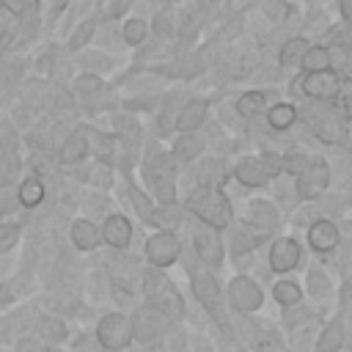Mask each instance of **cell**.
Listing matches in <instances>:
<instances>
[{"label":"cell","mask_w":352,"mask_h":352,"mask_svg":"<svg viewBox=\"0 0 352 352\" xmlns=\"http://www.w3.org/2000/svg\"><path fill=\"white\" fill-rule=\"evenodd\" d=\"M143 292H146V300H148L154 314H162L168 319H182L184 316V300L176 292V286L165 278L162 270L148 267L143 272Z\"/></svg>","instance_id":"cell-1"},{"label":"cell","mask_w":352,"mask_h":352,"mask_svg":"<svg viewBox=\"0 0 352 352\" xmlns=\"http://www.w3.org/2000/svg\"><path fill=\"white\" fill-rule=\"evenodd\" d=\"M187 209L212 228H226L231 223V204L228 198L214 187H195L187 198Z\"/></svg>","instance_id":"cell-2"},{"label":"cell","mask_w":352,"mask_h":352,"mask_svg":"<svg viewBox=\"0 0 352 352\" xmlns=\"http://www.w3.org/2000/svg\"><path fill=\"white\" fill-rule=\"evenodd\" d=\"M294 94L311 99V102H330L338 96L341 82L336 77V72H319V74H302L294 82Z\"/></svg>","instance_id":"cell-3"},{"label":"cell","mask_w":352,"mask_h":352,"mask_svg":"<svg viewBox=\"0 0 352 352\" xmlns=\"http://www.w3.org/2000/svg\"><path fill=\"white\" fill-rule=\"evenodd\" d=\"M330 184V168L324 160H311L294 179V190H297V198L302 201H316Z\"/></svg>","instance_id":"cell-4"},{"label":"cell","mask_w":352,"mask_h":352,"mask_svg":"<svg viewBox=\"0 0 352 352\" xmlns=\"http://www.w3.org/2000/svg\"><path fill=\"white\" fill-rule=\"evenodd\" d=\"M96 336L104 349H124L132 341V322L124 314H107V316H102Z\"/></svg>","instance_id":"cell-5"},{"label":"cell","mask_w":352,"mask_h":352,"mask_svg":"<svg viewBox=\"0 0 352 352\" xmlns=\"http://www.w3.org/2000/svg\"><path fill=\"white\" fill-rule=\"evenodd\" d=\"M192 248H195V253L201 256L204 264H209V267L223 264V239H220L217 228H212L206 223H198L192 228Z\"/></svg>","instance_id":"cell-6"},{"label":"cell","mask_w":352,"mask_h":352,"mask_svg":"<svg viewBox=\"0 0 352 352\" xmlns=\"http://www.w3.org/2000/svg\"><path fill=\"white\" fill-rule=\"evenodd\" d=\"M179 253H182V245H179V239L170 231H160V234H154V236L146 239V258L157 270L173 264L179 258Z\"/></svg>","instance_id":"cell-7"},{"label":"cell","mask_w":352,"mask_h":352,"mask_svg":"<svg viewBox=\"0 0 352 352\" xmlns=\"http://www.w3.org/2000/svg\"><path fill=\"white\" fill-rule=\"evenodd\" d=\"M192 292L198 297V302L220 322H226V314H223V300H220V286L217 280L209 275V272H198L192 275Z\"/></svg>","instance_id":"cell-8"},{"label":"cell","mask_w":352,"mask_h":352,"mask_svg":"<svg viewBox=\"0 0 352 352\" xmlns=\"http://www.w3.org/2000/svg\"><path fill=\"white\" fill-rule=\"evenodd\" d=\"M228 300H231V305H234L239 314H250V311H256V308L261 305L264 294H261V289L256 286V280L239 275V278H234L231 286H228Z\"/></svg>","instance_id":"cell-9"},{"label":"cell","mask_w":352,"mask_h":352,"mask_svg":"<svg viewBox=\"0 0 352 352\" xmlns=\"http://www.w3.org/2000/svg\"><path fill=\"white\" fill-rule=\"evenodd\" d=\"M314 118V132L322 143H344L346 140V124L341 121L338 113H333V107H324V113H311Z\"/></svg>","instance_id":"cell-10"},{"label":"cell","mask_w":352,"mask_h":352,"mask_svg":"<svg viewBox=\"0 0 352 352\" xmlns=\"http://www.w3.org/2000/svg\"><path fill=\"white\" fill-rule=\"evenodd\" d=\"M300 256H302L300 245L294 239H289V236H280L270 248V267L275 272H289V270H294L300 264Z\"/></svg>","instance_id":"cell-11"},{"label":"cell","mask_w":352,"mask_h":352,"mask_svg":"<svg viewBox=\"0 0 352 352\" xmlns=\"http://www.w3.org/2000/svg\"><path fill=\"white\" fill-rule=\"evenodd\" d=\"M206 99H187L176 116V132H198V126L206 121Z\"/></svg>","instance_id":"cell-12"},{"label":"cell","mask_w":352,"mask_h":352,"mask_svg":"<svg viewBox=\"0 0 352 352\" xmlns=\"http://www.w3.org/2000/svg\"><path fill=\"white\" fill-rule=\"evenodd\" d=\"M308 245H311L314 250H319V253L333 250V248L338 245V228H336V223H333V220H324V217L314 220V223L308 226Z\"/></svg>","instance_id":"cell-13"},{"label":"cell","mask_w":352,"mask_h":352,"mask_svg":"<svg viewBox=\"0 0 352 352\" xmlns=\"http://www.w3.org/2000/svg\"><path fill=\"white\" fill-rule=\"evenodd\" d=\"M248 220H250V226H256L258 231H275L278 226H280V217H278V209L270 204V201H264V198H256V201H250L248 204Z\"/></svg>","instance_id":"cell-14"},{"label":"cell","mask_w":352,"mask_h":352,"mask_svg":"<svg viewBox=\"0 0 352 352\" xmlns=\"http://www.w3.org/2000/svg\"><path fill=\"white\" fill-rule=\"evenodd\" d=\"M110 248H126L129 239H132V223L124 217V214H110L102 226V234H99Z\"/></svg>","instance_id":"cell-15"},{"label":"cell","mask_w":352,"mask_h":352,"mask_svg":"<svg viewBox=\"0 0 352 352\" xmlns=\"http://www.w3.org/2000/svg\"><path fill=\"white\" fill-rule=\"evenodd\" d=\"M234 107H236V113H239V118H242V121L258 118V116L267 110V91H258V88L245 91V94L234 102Z\"/></svg>","instance_id":"cell-16"},{"label":"cell","mask_w":352,"mask_h":352,"mask_svg":"<svg viewBox=\"0 0 352 352\" xmlns=\"http://www.w3.org/2000/svg\"><path fill=\"white\" fill-rule=\"evenodd\" d=\"M297 116H300V110L292 102H275L267 107V126L275 132H286L289 126H294Z\"/></svg>","instance_id":"cell-17"},{"label":"cell","mask_w":352,"mask_h":352,"mask_svg":"<svg viewBox=\"0 0 352 352\" xmlns=\"http://www.w3.org/2000/svg\"><path fill=\"white\" fill-rule=\"evenodd\" d=\"M236 179L245 184V187H264L267 184V170L261 168V162H258V157H242L239 162H236Z\"/></svg>","instance_id":"cell-18"},{"label":"cell","mask_w":352,"mask_h":352,"mask_svg":"<svg viewBox=\"0 0 352 352\" xmlns=\"http://www.w3.org/2000/svg\"><path fill=\"white\" fill-rule=\"evenodd\" d=\"M201 151H204V138L198 132H179L170 157L182 160V162H190V160H198Z\"/></svg>","instance_id":"cell-19"},{"label":"cell","mask_w":352,"mask_h":352,"mask_svg":"<svg viewBox=\"0 0 352 352\" xmlns=\"http://www.w3.org/2000/svg\"><path fill=\"white\" fill-rule=\"evenodd\" d=\"M308 47H311V44H308V38H302V36L286 38L283 47H280V52H278L280 69H300V60H302V55H305Z\"/></svg>","instance_id":"cell-20"},{"label":"cell","mask_w":352,"mask_h":352,"mask_svg":"<svg viewBox=\"0 0 352 352\" xmlns=\"http://www.w3.org/2000/svg\"><path fill=\"white\" fill-rule=\"evenodd\" d=\"M88 151H91V148H88L85 129H77V132H72V135L63 140V146H60V162H66V165H77L80 160H85Z\"/></svg>","instance_id":"cell-21"},{"label":"cell","mask_w":352,"mask_h":352,"mask_svg":"<svg viewBox=\"0 0 352 352\" xmlns=\"http://www.w3.org/2000/svg\"><path fill=\"white\" fill-rule=\"evenodd\" d=\"M116 129H118L116 135H118L124 151L135 157V151H138V146H140V124H138L132 116H118V118H116Z\"/></svg>","instance_id":"cell-22"},{"label":"cell","mask_w":352,"mask_h":352,"mask_svg":"<svg viewBox=\"0 0 352 352\" xmlns=\"http://www.w3.org/2000/svg\"><path fill=\"white\" fill-rule=\"evenodd\" d=\"M302 74H319V72H330V55L324 44H311L300 60Z\"/></svg>","instance_id":"cell-23"},{"label":"cell","mask_w":352,"mask_h":352,"mask_svg":"<svg viewBox=\"0 0 352 352\" xmlns=\"http://www.w3.org/2000/svg\"><path fill=\"white\" fill-rule=\"evenodd\" d=\"M72 242L80 250H94L99 245V228L91 220H74L72 223Z\"/></svg>","instance_id":"cell-24"},{"label":"cell","mask_w":352,"mask_h":352,"mask_svg":"<svg viewBox=\"0 0 352 352\" xmlns=\"http://www.w3.org/2000/svg\"><path fill=\"white\" fill-rule=\"evenodd\" d=\"M242 336L248 338V344L256 349V352H283L280 346H278V341L275 338H270L258 324H253V322H242Z\"/></svg>","instance_id":"cell-25"},{"label":"cell","mask_w":352,"mask_h":352,"mask_svg":"<svg viewBox=\"0 0 352 352\" xmlns=\"http://www.w3.org/2000/svg\"><path fill=\"white\" fill-rule=\"evenodd\" d=\"M160 324H157V316L151 308H143L135 314V322H132V336H138L140 341H151L157 336Z\"/></svg>","instance_id":"cell-26"},{"label":"cell","mask_w":352,"mask_h":352,"mask_svg":"<svg viewBox=\"0 0 352 352\" xmlns=\"http://www.w3.org/2000/svg\"><path fill=\"white\" fill-rule=\"evenodd\" d=\"M146 36H148V25L140 16H132L121 25V38H124L126 47H140L146 41Z\"/></svg>","instance_id":"cell-27"},{"label":"cell","mask_w":352,"mask_h":352,"mask_svg":"<svg viewBox=\"0 0 352 352\" xmlns=\"http://www.w3.org/2000/svg\"><path fill=\"white\" fill-rule=\"evenodd\" d=\"M16 201L22 206H38L44 201V184H41V179H36V176L25 179L19 184V190H16Z\"/></svg>","instance_id":"cell-28"},{"label":"cell","mask_w":352,"mask_h":352,"mask_svg":"<svg viewBox=\"0 0 352 352\" xmlns=\"http://www.w3.org/2000/svg\"><path fill=\"white\" fill-rule=\"evenodd\" d=\"M198 187H214L217 182H223V162L214 157H204L198 165Z\"/></svg>","instance_id":"cell-29"},{"label":"cell","mask_w":352,"mask_h":352,"mask_svg":"<svg viewBox=\"0 0 352 352\" xmlns=\"http://www.w3.org/2000/svg\"><path fill=\"white\" fill-rule=\"evenodd\" d=\"M94 33H96V22L94 19H82L74 30H72V36H69V52H82L85 50V44L94 38Z\"/></svg>","instance_id":"cell-30"},{"label":"cell","mask_w":352,"mask_h":352,"mask_svg":"<svg viewBox=\"0 0 352 352\" xmlns=\"http://www.w3.org/2000/svg\"><path fill=\"white\" fill-rule=\"evenodd\" d=\"M80 66L85 69V74H102V72H110L113 63L104 52H96V50H88V52H80Z\"/></svg>","instance_id":"cell-31"},{"label":"cell","mask_w":352,"mask_h":352,"mask_svg":"<svg viewBox=\"0 0 352 352\" xmlns=\"http://www.w3.org/2000/svg\"><path fill=\"white\" fill-rule=\"evenodd\" d=\"M148 184H151V195L160 201V206L176 204V182H173V179L151 176V179H148Z\"/></svg>","instance_id":"cell-32"},{"label":"cell","mask_w":352,"mask_h":352,"mask_svg":"<svg viewBox=\"0 0 352 352\" xmlns=\"http://www.w3.org/2000/svg\"><path fill=\"white\" fill-rule=\"evenodd\" d=\"M154 33L160 38H176V11L170 6L154 14Z\"/></svg>","instance_id":"cell-33"},{"label":"cell","mask_w":352,"mask_h":352,"mask_svg":"<svg viewBox=\"0 0 352 352\" xmlns=\"http://www.w3.org/2000/svg\"><path fill=\"white\" fill-rule=\"evenodd\" d=\"M198 30H201V25H198V19L190 11H179L176 14V38H182V41L190 44V41H195Z\"/></svg>","instance_id":"cell-34"},{"label":"cell","mask_w":352,"mask_h":352,"mask_svg":"<svg viewBox=\"0 0 352 352\" xmlns=\"http://www.w3.org/2000/svg\"><path fill=\"white\" fill-rule=\"evenodd\" d=\"M341 344H344V330H341V322L336 319V322L322 333V338H319V344H316V352H338Z\"/></svg>","instance_id":"cell-35"},{"label":"cell","mask_w":352,"mask_h":352,"mask_svg":"<svg viewBox=\"0 0 352 352\" xmlns=\"http://www.w3.org/2000/svg\"><path fill=\"white\" fill-rule=\"evenodd\" d=\"M272 294H275V300L280 302V305H297L300 302V297H302V292H300V286L294 283V280H278L275 286H272Z\"/></svg>","instance_id":"cell-36"},{"label":"cell","mask_w":352,"mask_h":352,"mask_svg":"<svg viewBox=\"0 0 352 352\" xmlns=\"http://www.w3.org/2000/svg\"><path fill=\"white\" fill-rule=\"evenodd\" d=\"M261 14H264L267 22H272V25H283L286 16L292 14V6H289L286 0H264V3H261Z\"/></svg>","instance_id":"cell-37"},{"label":"cell","mask_w":352,"mask_h":352,"mask_svg":"<svg viewBox=\"0 0 352 352\" xmlns=\"http://www.w3.org/2000/svg\"><path fill=\"white\" fill-rule=\"evenodd\" d=\"M104 88V82H102V77H96V74H80L77 80H74V94L85 102V99H91L94 94H99Z\"/></svg>","instance_id":"cell-38"},{"label":"cell","mask_w":352,"mask_h":352,"mask_svg":"<svg viewBox=\"0 0 352 352\" xmlns=\"http://www.w3.org/2000/svg\"><path fill=\"white\" fill-rule=\"evenodd\" d=\"M217 22H220V19H217ZM242 25H245L242 14H228V16L217 25V38H220V41H234V38L242 33Z\"/></svg>","instance_id":"cell-39"},{"label":"cell","mask_w":352,"mask_h":352,"mask_svg":"<svg viewBox=\"0 0 352 352\" xmlns=\"http://www.w3.org/2000/svg\"><path fill=\"white\" fill-rule=\"evenodd\" d=\"M129 198H132V204H135L138 214L143 217V223H151V226H154V204L148 201V195H146V192H140L138 187H129Z\"/></svg>","instance_id":"cell-40"},{"label":"cell","mask_w":352,"mask_h":352,"mask_svg":"<svg viewBox=\"0 0 352 352\" xmlns=\"http://www.w3.org/2000/svg\"><path fill=\"white\" fill-rule=\"evenodd\" d=\"M182 223V212L176 204H168V206H160L154 209V226H162V228H176Z\"/></svg>","instance_id":"cell-41"},{"label":"cell","mask_w":352,"mask_h":352,"mask_svg":"<svg viewBox=\"0 0 352 352\" xmlns=\"http://www.w3.org/2000/svg\"><path fill=\"white\" fill-rule=\"evenodd\" d=\"M38 333H41V338H47V341H63V338H66L63 322H60V319H52V316H44V319L38 322Z\"/></svg>","instance_id":"cell-42"},{"label":"cell","mask_w":352,"mask_h":352,"mask_svg":"<svg viewBox=\"0 0 352 352\" xmlns=\"http://www.w3.org/2000/svg\"><path fill=\"white\" fill-rule=\"evenodd\" d=\"M16 168H19V162H16L14 148H0V184L11 182L16 176Z\"/></svg>","instance_id":"cell-43"},{"label":"cell","mask_w":352,"mask_h":352,"mask_svg":"<svg viewBox=\"0 0 352 352\" xmlns=\"http://www.w3.org/2000/svg\"><path fill=\"white\" fill-rule=\"evenodd\" d=\"M253 248V236L245 231V228H234L231 231V250H234V256L239 258L242 253H248Z\"/></svg>","instance_id":"cell-44"},{"label":"cell","mask_w":352,"mask_h":352,"mask_svg":"<svg viewBox=\"0 0 352 352\" xmlns=\"http://www.w3.org/2000/svg\"><path fill=\"white\" fill-rule=\"evenodd\" d=\"M258 162L267 170V176H278L283 170V154H278V151H261Z\"/></svg>","instance_id":"cell-45"},{"label":"cell","mask_w":352,"mask_h":352,"mask_svg":"<svg viewBox=\"0 0 352 352\" xmlns=\"http://www.w3.org/2000/svg\"><path fill=\"white\" fill-rule=\"evenodd\" d=\"M129 8V0H99V14L102 19H116Z\"/></svg>","instance_id":"cell-46"},{"label":"cell","mask_w":352,"mask_h":352,"mask_svg":"<svg viewBox=\"0 0 352 352\" xmlns=\"http://www.w3.org/2000/svg\"><path fill=\"white\" fill-rule=\"evenodd\" d=\"M311 160L305 157V154H300V151H292V154H283V170L286 173H292V176H297L305 165H308Z\"/></svg>","instance_id":"cell-47"},{"label":"cell","mask_w":352,"mask_h":352,"mask_svg":"<svg viewBox=\"0 0 352 352\" xmlns=\"http://www.w3.org/2000/svg\"><path fill=\"white\" fill-rule=\"evenodd\" d=\"M16 239H19V226L14 223H0V250H8V248H14L16 245Z\"/></svg>","instance_id":"cell-48"},{"label":"cell","mask_w":352,"mask_h":352,"mask_svg":"<svg viewBox=\"0 0 352 352\" xmlns=\"http://www.w3.org/2000/svg\"><path fill=\"white\" fill-rule=\"evenodd\" d=\"M94 184H99V187H107L110 182H113V176H110V168L104 165V162H96L94 168H91V176H88Z\"/></svg>","instance_id":"cell-49"},{"label":"cell","mask_w":352,"mask_h":352,"mask_svg":"<svg viewBox=\"0 0 352 352\" xmlns=\"http://www.w3.org/2000/svg\"><path fill=\"white\" fill-rule=\"evenodd\" d=\"M308 286H311V292L316 294V297H324L327 294V278L322 275V272H308Z\"/></svg>","instance_id":"cell-50"},{"label":"cell","mask_w":352,"mask_h":352,"mask_svg":"<svg viewBox=\"0 0 352 352\" xmlns=\"http://www.w3.org/2000/svg\"><path fill=\"white\" fill-rule=\"evenodd\" d=\"M220 110H223L220 116H223V121H226V124H231V126H242V124H245V121L239 118V113H236V107H234V104H223Z\"/></svg>","instance_id":"cell-51"},{"label":"cell","mask_w":352,"mask_h":352,"mask_svg":"<svg viewBox=\"0 0 352 352\" xmlns=\"http://www.w3.org/2000/svg\"><path fill=\"white\" fill-rule=\"evenodd\" d=\"M258 0H228L226 6H228V14H245L250 6H256Z\"/></svg>","instance_id":"cell-52"},{"label":"cell","mask_w":352,"mask_h":352,"mask_svg":"<svg viewBox=\"0 0 352 352\" xmlns=\"http://www.w3.org/2000/svg\"><path fill=\"white\" fill-rule=\"evenodd\" d=\"M338 11H341V19L352 22V0H338Z\"/></svg>","instance_id":"cell-53"},{"label":"cell","mask_w":352,"mask_h":352,"mask_svg":"<svg viewBox=\"0 0 352 352\" xmlns=\"http://www.w3.org/2000/svg\"><path fill=\"white\" fill-rule=\"evenodd\" d=\"M11 302V286H0V305Z\"/></svg>","instance_id":"cell-54"},{"label":"cell","mask_w":352,"mask_h":352,"mask_svg":"<svg viewBox=\"0 0 352 352\" xmlns=\"http://www.w3.org/2000/svg\"><path fill=\"white\" fill-rule=\"evenodd\" d=\"M344 74H346V80L352 82V44H349V58H346V66H344Z\"/></svg>","instance_id":"cell-55"},{"label":"cell","mask_w":352,"mask_h":352,"mask_svg":"<svg viewBox=\"0 0 352 352\" xmlns=\"http://www.w3.org/2000/svg\"><path fill=\"white\" fill-rule=\"evenodd\" d=\"M19 352H41V349H38L36 344H30V341H22V344H19Z\"/></svg>","instance_id":"cell-56"},{"label":"cell","mask_w":352,"mask_h":352,"mask_svg":"<svg viewBox=\"0 0 352 352\" xmlns=\"http://www.w3.org/2000/svg\"><path fill=\"white\" fill-rule=\"evenodd\" d=\"M286 3H289V0H286Z\"/></svg>","instance_id":"cell-57"}]
</instances>
